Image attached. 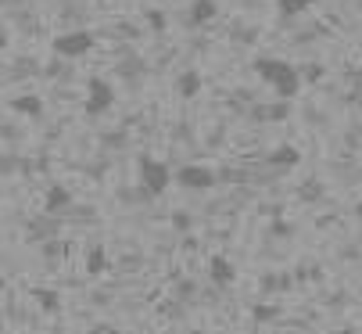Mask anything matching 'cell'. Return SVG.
Here are the masks:
<instances>
[{
  "label": "cell",
  "mask_w": 362,
  "mask_h": 334,
  "mask_svg": "<svg viewBox=\"0 0 362 334\" xmlns=\"http://www.w3.org/2000/svg\"><path fill=\"white\" fill-rule=\"evenodd\" d=\"M151 25H154V29H158V33H162V29H165V19H162V14H158V11H154V14H151Z\"/></svg>",
  "instance_id": "obj_17"
},
{
  "label": "cell",
  "mask_w": 362,
  "mask_h": 334,
  "mask_svg": "<svg viewBox=\"0 0 362 334\" xmlns=\"http://www.w3.org/2000/svg\"><path fill=\"white\" fill-rule=\"evenodd\" d=\"M112 104H115V87L108 83L104 76H90L83 111H86L90 119H97V115H104V111H112Z\"/></svg>",
  "instance_id": "obj_3"
},
{
  "label": "cell",
  "mask_w": 362,
  "mask_h": 334,
  "mask_svg": "<svg viewBox=\"0 0 362 334\" xmlns=\"http://www.w3.org/2000/svg\"><path fill=\"white\" fill-rule=\"evenodd\" d=\"M172 223H176V227H180V230H186V227H191V219H186L183 212H176V216H172Z\"/></svg>",
  "instance_id": "obj_15"
},
{
  "label": "cell",
  "mask_w": 362,
  "mask_h": 334,
  "mask_svg": "<svg viewBox=\"0 0 362 334\" xmlns=\"http://www.w3.org/2000/svg\"><path fill=\"white\" fill-rule=\"evenodd\" d=\"M215 14H219L215 0H194L191 4V25H204V22H212Z\"/></svg>",
  "instance_id": "obj_9"
},
{
  "label": "cell",
  "mask_w": 362,
  "mask_h": 334,
  "mask_svg": "<svg viewBox=\"0 0 362 334\" xmlns=\"http://www.w3.org/2000/svg\"><path fill=\"white\" fill-rule=\"evenodd\" d=\"M136 172H140V190L147 198H162L169 190V183H176V172H169V166L154 155H140Z\"/></svg>",
  "instance_id": "obj_2"
},
{
  "label": "cell",
  "mask_w": 362,
  "mask_h": 334,
  "mask_svg": "<svg viewBox=\"0 0 362 334\" xmlns=\"http://www.w3.org/2000/svg\"><path fill=\"white\" fill-rule=\"evenodd\" d=\"M33 298L40 302V309H43V313H58V309H61V298H58V291H47V288H33Z\"/></svg>",
  "instance_id": "obj_14"
},
{
  "label": "cell",
  "mask_w": 362,
  "mask_h": 334,
  "mask_svg": "<svg viewBox=\"0 0 362 334\" xmlns=\"http://www.w3.org/2000/svg\"><path fill=\"white\" fill-rule=\"evenodd\" d=\"M255 320H273V309H265V306H258V309H255Z\"/></svg>",
  "instance_id": "obj_16"
},
{
  "label": "cell",
  "mask_w": 362,
  "mask_h": 334,
  "mask_svg": "<svg viewBox=\"0 0 362 334\" xmlns=\"http://www.w3.org/2000/svg\"><path fill=\"white\" fill-rule=\"evenodd\" d=\"M11 108L22 111V115H29V119H40L43 115V101L36 98V93H22V98H14Z\"/></svg>",
  "instance_id": "obj_10"
},
{
  "label": "cell",
  "mask_w": 362,
  "mask_h": 334,
  "mask_svg": "<svg viewBox=\"0 0 362 334\" xmlns=\"http://www.w3.org/2000/svg\"><path fill=\"white\" fill-rule=\"evenodd\" d=\"M176 90H180V98H183V101L197 98V93H201V72H197V69H186V72L176 79Z\"/></svg>",
  "instance_id": "obj_8"
},
{
  "label": "cell",
  "mask_w": 362,
  "mask_h": 334,
  "mask_svg": "<svg viewBox=\"0 0 362 334\" xmlns=\"http://www.w3.org/2000/svg\"><path fill=\"white\" fill-rule=\"evenodd\" d=\"M176 183L186 187V190H212L219 183V172H212L208 166H180Z\"/></svg>",
  "instance_id": "obj_5"
},
{
  "label": "cell",
  "mask_w": 362,
  "mask_h": 334,
  "mask_svg": "<svg viewBox=\"0 0 362 334\" xmlns=\"http://www.w3.org/2000/svg\"><path fill=\"white\" fill-rule=\"evenodd\" d=\"M86 274H90V277H104V274H108V252H104V245H93V248H90V256H86Z\"/></svg>",
  "instance_id": "obj_11"
},
{
  "label": "cell",
  "mask_w": 362,
  "mask_h": 334,
  "mask_svg": "<svg viewBox=\"0 0 362 334\" xmlns=\"http://www.w3.org/2000/svg\"><path fill=\"white\" fill-rule=\"evenodd\" d=\"M355 216L362 219V201H355Z\"/></svg>",
  "instance_id": "obj_18"
},
{
  "label": "cell",
  "mask_w": 362,
  "mask_h": 334,
  "mask_svg": "<svg viewBox=\"0 0 362 334\" xmlns=\"http://www.w3.org/2000/svg\"><path fill=\"white\" fill-rule=\"evenodd\" d=\"M208 277H212L215 288H226V284L237 280V266H233L226 256H212L208 259Z\"/></svg>",
  "instance_id": "obj_6"
},
{
  "label": "cell",
  "mask_w": 362,
  "mask_h": 334,
  "mask_svg": "<svg viewBox=\"0 0 362 334\" xmlns=\"http://www.w3.org/2000/svg\"><path fill=\"white\" fill-rule=\"evenodd\" d=\"M255 76H262L265 87H273V93L283 101H294L302 93V72L283 58H255Z\"/></svg>",
  "instance_id": "obj_1"
},
{
  "label": "cell",
  "mask_w": 362,
  "mask_h": 334,
  "mask_svg": "<svg viewBox=\"0 0 362 334\" xmlns=\"http://www.w3.org/2000/svg\"><path fill=\"white\" fill-rule=\"evenodd\" d=\"M69 205H72V194H69V187H61V183H54L43 194V209L47 212H61V209H69Z\"/></svg>",
  "instance_id": "obj_7"
},
{
  "label": "cell",
  "mask_w": 362,
  "mask_h": 334,
  "mask_svg": "<svg viewBox=\"0 0 362 334\" xmlns=\"http://www.w3.org/2000/svg\"><path fill=\"white\" fill-rule=\"evenodd\" d=\"M269 162H273V166H298V162H302V151L283 144V148H276V151L269 155Z\"/></svg>",
  "instance_id": "obj_13"
},
{
  "label": "cell",
  "mask_w": 362,
  "mask_h": 334,
  "mask_svg": "<svg viewBox=\"0 0 362 334\" xmlns=\"http://www.w3.org/2000/svg\"><path fill=\"white\" fill-rule=\"evenodd\" d=\"M316 0H276V8H280V14L283 19H298V14H305Z\"/></svg>",
  "instance_id": "obj_12"
},
{
  "label": "cell",
  "mask_w": 362,
  "mask_h": 334,
  "mask_svg": "<svg viewBox=\"0 0 362 334\" xmlns=\"http://www.w3.org/2000/svg\"><path fill=\"white\" fill-rule=\"evenodd\" d=\"M51 47H54L58 58L75 61V58H83L90 47H93V33H90V29H69V33H58L51 40Z\"/></svg>",
  "instance_id": "obj_4"
}]
</instances>
